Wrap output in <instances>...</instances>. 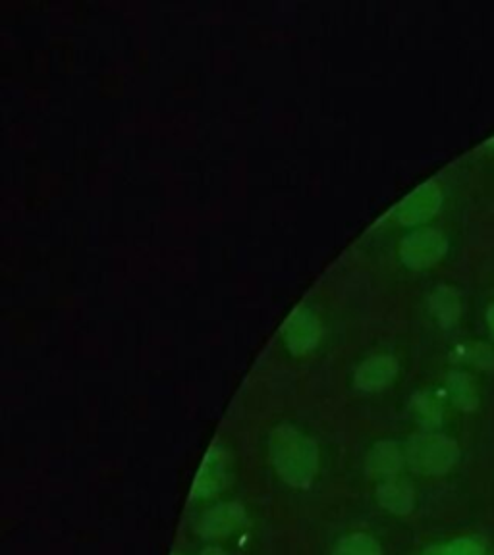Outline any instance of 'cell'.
Wrapping results in <instances>:
<instances>
[{
    "mask_svg": "<svg viewBox=\"0 0 494 555\" xmlns=\"http://www.w3.org/2000/svg\"><path fill=\"white\" fill-rule=\"evenodd\" d=\"M394 372H396V365L390 359H375L361 369L359 382L363 388L375 390L385 386L386 382L394 376Z\"/></svg>",
    "mask_w": 494,
    "mask_h": 555,
    "instance_id": "obj_8",
    "label": "cell"
},
{
    "mask_svg": "<svg viewBox=\"0 0 494 555\" xmlns=\"http://www.w3.org/2000/svg\"><path fill=\"white\" fill-rule=\"evenodd\" d=\"M487 324H489V330H491V336L494 338V305H491V309L487 311Z\"/></svg>",
    "mask_w": 494,
    "mask_h": 555,
    "instance_id": "obj_14",
    "label": "cell"
},
{
    "mask_svg": "<svg viewBox=\"0 0 494 555\" xmlns=\"http://www.w3.org/2000/svg\"><path fill=\"white\" fill-rule=\"evenodd\" d=\"M452 392H454V399L460 407H464V409L475 407V403H477L475 390H473V384L467 380L466 376H456L454 378Z\"/></svg>",
    "mask_w": 494,
    "mask_h": 555,
    "instance_id": "obj_11",
    "label": "cell"
},
{
    "mask_svg": "<svg viewBox=\"0 0 494 555\" xmlns=\"http://www.w3.org/2000/svg\"><path fill=\"white\" fill-rule=\"evenodd\" d=\"M400 467H402V453L390 442L379 444L375 450L369 453L367 469L373 476L396 475L400 471Z\"/></svg>",
    "mask_w": 494,
    "mask_h": 555,
    "instance_id": "obj_6",
    "label": "cell"
},
{
    "mask_svg": "<svg viewBox=\"0 0 494 555\" xmlns=\"http://www.w3.org/2000/svg\"><path fill=\"white\" fill-rule=\"evenodd\" d=\"M440 205V193L435 187H427L421 189L410 207H408V218L410 220H419V218H427V214L437 211Z\"/></svg>",
    "mask_w": 494,
    "mask_h": 555,
    "instance_id": "obj_10",
    "label": "cell"
},
{
    "mask_svg": "<svg viewBox=\"0 0 494 555\" xmlns=\"http://www.w3.org/2000/svg\"><path fill=\"white\" fill-rule=\"evenodd\" d=\"M377 500L385 509L396 513V515L410 513L413 509V502H415L412 486L408 482H400V480H394V478L386 480L379 486Z\"/></svg>",
    "mask_w": 494,
    "mask_h": 555,
    "instance_id": "obj_5",
    "label": "cell"
},
{
    "mask_svg": "<svg viewBox=\"0 0 494 555\" xmlns=\"http://www.w3.org/2000/svg\"><path fill=\"white\" fill-rule=\"evenodd\" d=\"M201 555H226V554H224L222 550H219V548H215V546H211V548H205V550L201 552Z\"/></svg>",
    "mask_w": 494,
    "mask_h": 555,
    "instance_id": "obj_15",
    "label": "cell"
},
{
    "mask_svg": "<svg viewBox=\"0 0 494 555\" xmlns=\"http://www.w3.org/2000/svg\"><path fill=\"white\" fill-rule=\"evenodd\" d=\"M446 552H448V555H485L483 546L475 540H469V538H460V540L452 542L446 548Z\"/></svg>",
    "mask_w": 494,
    "mask_h": 555,
    "instance_id": "obj_12",
    "label": "cell"
},
{
    "mask_svg": "<svg viewBox=\"0 0 494 555\" xmlns=\"http://www.w3.org/2000/svg\"><path fill=\"white\" fill-rule=\"evenodd\" d=\"M246 523V511L238 503H220L201 517L199 530L203 536L220 538L228 536Z\"/></svg>",
    "mask_w": 494,
    "mask_h": 555,
    "instance_id": "obj_3",
    "label": "cell"
},
{
    "mask_svg": "<svg viewBox=\"0 0 494 555\" xmlns=\"http://www.w3.org/2000/svg\"><path fill=\"white\" fill-rule=\"evenodd\" d=\"M176 555H178V554H176Z\"/></svg>",
    "mask_w": 494,
    "mask_h": 555,
    "instance_id": "obj_16",
    "label": "cell"
},
{
    "mask_svg": "<svg viewBox=\"0 0 494 555\" xmlns=\"http://www.w3.org/2000/svg\"><path fill=\"white\" fill-rule=\"evenodd\" d=\"M226 482V471H224V459L219 451H211L205 459L203 469L193 484V496L195 498H209L217 494Z\"/></svg>",
    "mask_w": 494,
    "mask_h": 555,
    "instance_id": "obj_4",
    "label": "cell"
},
{
    "mask_svg": "<svg viewBox=\"0 0 494 555\" xmlns=\"http://www.w3.org/2000/svg\"><path fill=\"white\" fill-rule=\"evenodd\" d=\"M332 555H383V552L373 536L356 532L340 540Z\"/></svg>",
    "mask_w": 494,
    "mask_h": 555,
    "instance_id": "obj_9",
    "label": "cell"
},
{
    "mask_svg": "<svg viewBox=\"0 0 494 555\" xmlns=\"http://www.w3.org/2000/svg\"><path fill=\"white\" fill-rule=\"evenodd\" d=\"M423 555H448L446 552V548H439V546H433V548H429V550H425Z\"/></svg>",
    "mask_w": 494,
    "mask_h": 555,
    "instance_id": "obj_13",
    "label": "cell"
},
{
    "mask_svg": "<svg viewBox=\"0 0 494 555\" xmlns=\"http://www.w3.org/2000/svg\"><path fill=\"white\" fill-rule=\"evenodd\" d=\"M408 461L421 475H444L458 461V446L439 434L419 436L408 446Z\"/></svg>",
    "mask_w": 494,
    "mask_h": 555,
    "instance_id": "obj_2",
    "label": "cell"
},
{
    "mask_svg": "<svg viewBox=\"0 0 494 555\" xmlns=\"http://www.w3.org/2000/svg\"><path fill=\"white\" fill-rule=\"evenodd\" d=\"M276 471L290 486L307 488L317 473V448L292 428L276 430L273 440Z\"/></svg>",
    "mask_w": 494,
    "mask_h": 555,
    "instance_id": "obj_1",
    "label": "cell"
},
{
    "mask_svg": "<svg viewBox=\"0 0 494 555\" xmlns=\"http://www.w3.org/2000/svg\"><path fill=\"white\" fill-rule=\"evenodd\" d=\"M444 247H446V243L442 236L435 232H427V234H419L412 239L410 253H412L413 261H417V265H431L444 253Z\"/></svg>",
    "mask_w": 494,
    "mask_h": 555,
    "instance_id": "obj_7",
    "label": "cell"
}]
</instances>
